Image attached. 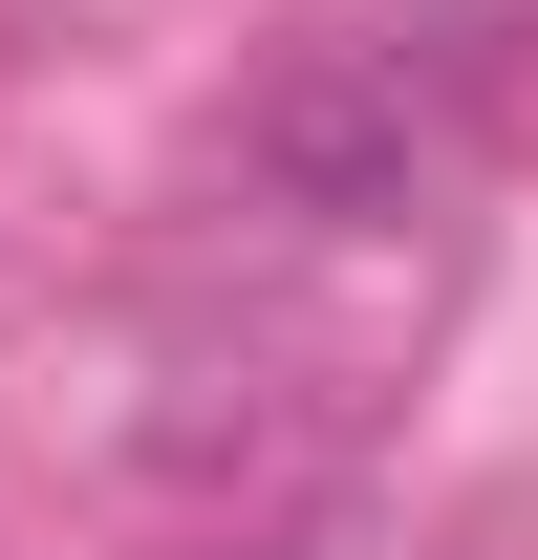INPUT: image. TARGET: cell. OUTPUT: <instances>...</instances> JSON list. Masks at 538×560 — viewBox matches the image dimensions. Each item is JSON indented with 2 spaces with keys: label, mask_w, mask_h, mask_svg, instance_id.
I'll use <instances>...</instances> for the list:
<instances>
[{
  "label": "cell",
  "mask_w": 538,
  "mask_h": 560,
  "mask_svg": "<svg viewBox=\"0 0 538 560\" xmlns=\"http://www.w3.org/2000/svg\"><path fill=\"white\" fill-rule=\"evenodd\" d=\"M473 108H495V44H473V22H324V44H280V66L237 86V173H259L280 215L366 237V215L453 195Z\"/></svg>",
  "instance_id": "1"
}]
</instances>
